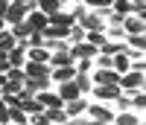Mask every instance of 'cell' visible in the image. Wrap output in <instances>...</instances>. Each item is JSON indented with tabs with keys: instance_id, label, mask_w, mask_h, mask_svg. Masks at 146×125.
I'll return each mask as SVG.
<instances>
[{
	"instance_id": "cell-13",
	"label": "cell",
	"mask_w": 146,
	"mask_h": 125,
	"mask_svg": "<svg viewBox=\"0 0 146 125\" xmlns=\"http://www.w3.org/2000/svg\"><path fill=\"white\" fill-rule=\"evenodd\" d=\"M23 76H29V79L50 76V67H47V64H35V61H27V64H23Z\"/></svg>"
},
{
	"instance_id": "cell-14",
	"label": "cell",
	"mask_w": 146,
	"mask_h": 125,
	"mask_svg": "<svg viewBox=\"0 0 146 125\" xmlns=\"http://www.w3.org/2000/svg\"><path fill=\"white\" fill-rule=\"evenodd\" d=\"M47 64H53V67H70L73 58H70V53H64V49H56V53L47 58Z\"/></svg>"
},
{
	"instance_id": "cell-20",
	"label": "cell",
	"mask_w": 146,
	"mask_h": 125,
	"mask_svg": "<svg viewBox=\"0 0 146 125\" xmlns=\"http://www.w3.org/2000/svg\"><path fill=\"white\" fill-rule=\"evenodd\" d=\"M96 49H100V55H117V53H123L126 47L123 44H114V41H102Z\"/></svg>"
},
{
	"instance_id": "cell-34",
	"label": "cell",
	"mask_w": 146,
	"mask_h": 125,
	"mask_svg": "<svg viewBox=\"0 0 146 125\" xmlns=\"http://www.w3.org/2000/svg\"><path fill=\"white\" fill-rule=\"evenodd\" d=\"M96 64H100V67H111V55H100Z\"/></svg>"
},
{
	"instance_id": "cell-9",
	"label": "cell",
	"mask_w": 146,
	"mask_h": 125,
	"mask_svg": "<svg viewBox=\"0 0 146 125\" xmlns=\"http://www.w3.org/2000/svg\"><path fill=\"white\" fill-rule=\"evenodd\" d=\"M85 111H88V102L79 96V99H70V102H64V114H67V119L70 116H82Z\"/></svg>"
},
{
	"instance_id": "cell-29",
	"label": "cell",
	"mask_w": 146,
	"mask_h": 125,
	"mask_svg": "<svg viewBox=\"0 0 146 125\" xmlns=\"http://www.w3.org/2000/svg\"><path fill=\"white\" fill-rule=\"evenodd\" d=\"M70 15H73V20H76V23H79V20H82V18H85V15H88V9H85V6H82V3H79V6H76V9H73V12H70Z\"/></svg>"
},
{
	"instance_id": "cell-32",
	"label": "cell",
	"mask_w": 146,
	"mask_h": 125,
	"mask_svg": "<svg viewBox=\"0 0 146 125\" xmlns=\"http://www.w3.org/2000/svg\"><path fill=\"white\" fill-rule=\"evenodd\" d=\"M143 105H146V102H143V93L137 90V96H135V99H131V108H137V111H140Z\"/></svg>"
},
{
	"instance_id": "cell-3",
	"label": "cell",
	"mask_w": 146,
	"mask_h": 125,
	"mask_svg": "<svg viewBox=\"0 0 146 125\" xmlns=\"http://www.w3.org/2000/svg\"><path fill=\"white\" fill-rule=\"evenodd\" d=\"M67 53H70V58H73V61H79V58H94L100 49H96L94 44H88V41H79V44H73Z\"/></svg>"
},
{
	"instance_id": "cell-40",
	"label": "cell",
	"mask_w": 146,
	"mask_h": 125,
	"mask_svg": "<svg viewBox=\"0 0 146 125\" xmlns=\"http://www.w3.org/2000/svg\"><path fill=\"white\" fill-rule=\"evenodd\" d=\"M79 3H82V0H79Z\"/></svg>"
},
{
	"instance_id": "cell-23",
	"label": "cell",
	"mask_w": 146,
	"mask_h": 125,
	"mask_svg": "<svg viewBox=\"0 0 146 125\" xmlns=\"http://www.w3.org/2000/svg\"><path fill=\"white\" fill-rule=\"evenodd\" d=\"M9 122L12 125H27V114L21 108H9Z\"/></svg>"
},
{
	"instance_id": "cell-17",
	"label": "cell",
	"mask_w": 146,
	"mask_h": 125,
	"mask_svg": "<svg viewBox=\"0 0 146 125\" xmlns=\"http://www.w3.org/2000/svg\"><path fill=\"white\" fill-rule=\"evenodd\" d=\"M44 116H47V122H67L64 105H56V108H44Z\"/></svg>"
},
{
	"instance_id": "cell-7",
	"label": "cell",
	"mask_w": 146,
	"mask_h": 125,
	"mask_svg": "<svg viewBox=\"0 0 146 125\" xmlns=\"http://www.w3.org/2000/svg\"><path fill=\"white\" fill-rule=\"evenodd\" d=\"M94 93L100 96L102 102H111V99H117L123 90H120V84H96V87H94Z\"/></svg>"
},
{
	"instance_id": "cell-37",
	"label": "cell",
	"mask_w": 146,
	"mask_h": 125,
	"mask_svg": "<svg viewBox=\"0 0 146 125\" xmlns=\"http://www.w3.org/2000/svg\"><path fill=\"white\" fill-rule=\"evenodd\" d=\"M3 29H6V20H3V18H0V32H3Z\"/></svg>"
},
{
	"instance_id": "cell-26",
	"label": "cell",
	"mask_w": 146,
	"mask_h": 125,
	"mask_svg": "<svg viewBox=\"0 0 146 125\" xmlns=\"http://www.w3.org/2000/svg\"><path fill=\"white\" fill-rule=\"evenodd\" d=\"M114 122H117V125H137V119L131 116L129 111H123V114H120V116H114Z\"/></svg>"
},
{
	"instance_id": "cell-11",
	"label": "cell",
	"mask_w": 146,
	"mask_h": 125,
	"mask_svg": "<svg viewBox=\"0 0 146 125\" xmlns=\"http://www.w3.org/2000/svg\"><path fill=\"white\" fill-rule=\"evenodd\" d=\"M6 64L9 67H23V64H27V49H23V47L9 49V53H6Z\"/></svg>"
},
{
	"instance_id": "cell-18",
	"label": "cell",
	"mask_w": 146,
	"mask_h": 125,
	"mask_svg": "<svg viewBox=\"0 0 146 125\" xmlns=\"http://www.w3.org/2000/svg\"><path fill=\"white\" fill-rule=\"evenodd\" d=\"M50 23H56V26H73L76 20H73V15H67V12L58 9V12H53V15H50Z\"/></svg>"
},
{
	"instance_id": "cell-1",
	"label": "cell",
	"mask_w": 146,
	"mask_h": 125,
	"mask_svg": "<svg viewBox=\"0 0 146 125\" xmlns=\"http://www.w3.org/2000/svg\"><path fill=\"white\" fill-rule=\"evenodd\" d=\"M120 90L123 93H137V90H143V73H135V70H129V73H123L120 76Z\"/></svg>"
},
{
	"instance_id": "cell-19",
	"label": "cell",
	"mask_w": 146,
	"mask_h": 125,
	"mask_svg": "<svg viewBox=\"0 0 146 125\" xmlns=\"http://www.w3.org/2000/svg\"><path fill=\"white\" fill-rule=\"evenodd\" d=\"M29 61H35V64H47V58H50V53H47L44 47H29Z\"/></svg>"
},
{
	"instance_id": "cell-5",
	"label": "cell",
	"mask_w": 146,
	"mask_h": 125,
	"mask_svg": "<svg viewBox=\"0 0 146 125\" xmlns=\"http://www.w3.org/2000/svg\"><path fill=\"white\" fill-rule=\"evenodd\" d=\"M85 114H88L94 122H114V114H111V111H108L105 105H88V111H85Z\"/></svg>"
},
{
	"instance_id": "cell-39",
	"label": "cell",
	"mask_w": 146,
	"mask_h": 125,
	"mask_svg": "<svg viewBox=\"0 0 146 125\" xmlns=\"http://www.w3.org/2000/svg\"><path fill=\"white\" fill-rule=\"evenodd\" d=\"M6 125H12V122H6Z\"/></svg>"
},
{
	"instance_id": "cell-2",
	"label": "cell",
	"mask_w": 146,
	"mask_h": 125,
	"mask_svg": "<svg viewBox=\"0 0 146 125\" xmlns=\"http://www.w3.org/2000/svg\"><path fill=\"white\" fill-rule=\"evenodd\" d=\"M27 26L32 29V32H41V29H47L50 26V15H44V12H38V9H32V12H27Z\"/></svg>"
},
{
	"instance_id": "cell-31",
	"label": "cell",
	"mask_w": 146,
	"mask_h": 125,
	"mask_svg": "<svg viewBox=\"0 0 146 125\" xmlns=\"http://www.w3.org/2000/svg\"><path fill=\"white\" fill-rule=\"evenodd\" d=\"M88 6H94V9H108V6H111V0H88Z\"/></svg>"
},
{
	"instance_id": "cell-38",
	"label": "cell",
	"mask_w": 146,
	"mask_h": 125,
	"mask_svg": "<svg viewBox=\"0 0 146 125\" xmlns=\"http://www.w3.org/2000/svg\"><path fill=\"white\" fill-rule=\"evenodd\" d=\"M129 3H143V0H129Z\"/></svg>"
},
{
	"instance_id": "cell-15",
	"label": "cell",
	"mask_w": 146,
	"mask_h": 125,
	"mask_svg": "<svg viewBox=\"0 0 146 125\" xmlns=\"http://www.w3.org/2000/svg\"><path fill=\"white\" fill-rule=\"evenodd\" d=\"M73 76H76L73 64H70V67H53V70H50V79H56L58 84H62V82H70Z\"/></svg>"
},
{
	"instance_id": "cell-16",
	"label": "cell",
	"mask_w": 146,
	"mask_h": 125,
	"mask_svg": "<svg viewBox=\"0 0 146 125\" xmlns=\"http://www.w3.org/2000/svg\"><path fill=\"white\" fill-rule=\"evenodd\" d=\"M129 53H117V55H111V70H117L120 76H123V73H129Z\"/></svg>"
},
{
	"instance_id": "cell-8",
	"label": "cell",
	"mask_w": 146,
	"mask_h": 125,
	"mask_svg": "<svg viewBox=\"0 0 146 125\" xmlns=\"http://www.w3.org/2000/svg\"><path fill=\"white\" fill-rule=\"evenodd\" d=\"M82 93H79V87H76V82H62L58 84V99H62V102H70V99H79Z\"/></svg>"
},
{
	"instance_id": "cell-6",
	"label": "cell",
	"mask_w": 146,
	"mask_h": 125,
	"mask_svg": "<svg viewBox=\"0 0 146 125\" xmlns=\"http://www.w3.org/2000/svg\"><path fill=\"white\" fill-rule=\"evenodd\" d=\"M120 26H123L126 35H143V26H146V23H143V18H137V15H126Z\"/></svg>"
},
{
	"instance_id": "cell-21",
	"label": "cell",
	"mask_w": 146,
	"mask_h": 125,
	"mask_svg": "<svg viewBox=\"0 0 146 125\" xmlns=\"http://www.w3.org/2000/svg\"><path fill=\"white\" fill-rule=\"evenodd\" d=\"M18 99H21V96H18ZM18 108L23 111V114H41V111H44L38 102H35V99H21V102H18Z\"/></svg>"
},
{
	"instance_id": "cell-10",
	"label": "cell",
	"mask_w": 146,
	"mask_h": 125,
	"mask_svg": "<svg viewBox=\"0 0 146 125\" xmlns=\"http://www.w3.org/2000/svg\"><path fill=\"white\" fill-rule=\"evenodd\" d=\"M94 82H96V84H117V82H120V73L111 70V67H100V73L94 76Z\"/></svg>"
},
{
	"instance_id": "cell-12",
	"label": "cell",
	"mask_w": 146,
	"mask_h": 125,
	"mask_svg": "<svg viewBox=\"0 0 146 125\" xmlns=\"http://www.w3.org/2000/svg\"><path fill=\"white\" fill-rule=\"evenodd\" d=\"M35 102H38L41 108H56V105H64L62 99H58V93H50V90H41V93H35Z\"/></svg>"
},
{
	"instance_id": "cell-33",
	"label": "cell",
	"mask_w": 146,
	"mask_h": 125,
	"mask_svg": "<svg viewBox=\"0 0 146 125\" xmlns=\"http://www.w3.org/2000/svg\"><path fill=\"white\" fill-rule=\"evenodd\" d=\"M9 3H21V6H27V9H29V12H32V9H35V0H9Z\"/></svg>"
},
{
	"instance_id": "cell-24",
	"label": "cell",
	"mask_w": 146,
	"mask_h": 125,
	"mask_svg": "<svg viewBox=\"0 0 146 125\" xmlns=\"http://www.w3.org/2000/svg\"><path fill=\"white\" fill-rule=\"evenodd\" d=\"M73 82H76V87H79V93H85V90H91L94 87V82L85 76V73H76V76H73Z\"/></svg>"
},
{
	"instance_id": "cell-27",
	"label": "cell",
	"mask_w": 146,
	"mask_h": 125,
	"mask_svg": "<svg viewBox=\"0 0 146 125\" xmlns=\"http://www.w3.org/2000/svg\"><path fill=\"white\" fill-rule=\"evenodd\" d=\"M85 41H88V44H94V47H100L105 38H102V32H85Z\"/></svg>"
},
{
	"instance_id": "cell-22",
	"label": "cell",
	"mask_w": 146,
	"mask_h": 125,
	"mask_svg": "<svg viewBox=\"0 0 146 125\" xmlns=\"http://www.w3.org/2000/svg\"><path fill=\"white\" fill-rule=\"evenodd\" d=\"M15 47H18L15 35H12L9 29H3V32H0V49H3V53H9V49H15Z\"/></svg>"
},
{
	"instance_id": "cell-25",
	"label": "cell",
	"mask_w": 146,
	"mask_h": 125,
	"mask_svg": "<svg viewBox=\"0 0 146 125\" xmlns=\"http://www.w3.org/2000/svg\"><path fill=\"white\" fill-rule=\"evenodd\" d=\"M67 38H70L73 44H79V41H85V29L79 26V23H73V26H70V32H67Z\"/></svg>"
},
{
	"instance_id": "cell-4",
	"label": "cell",
	"mask_w": 146,
	"mask_h": 125,
	"mask_svg": "<svg viewBox=\"0 0 146 125\" xmlns=\"http://www.w3.org/2000/svg\"><path fill=\"white\" fill-rule=\"evenodd\" d=\"M27 6H21V3H9V9H6V15H3V20L9 23V26H15V23H21L23 18H27Z\"/></svg>"
},
{
	"instance_id": "cell-28",
	"label": "cell",
	"mask_w": 146,
	"mask_h": 125,
	"mask_svg": "<svg viewBox=\"0 0 146 125\" xmlns=\"http://www.w3.org/2000/svg\"><path fill=\"white\" fill-rule=\"evenodd\" d=\"M129 44L135 47V49H143L146 47V38H143V35H129Z\"/></svg>"
},
{
	"instance_id": "cell-36",
	"label": "cell",
	"mask_w": 146,
	"mask_h": 125,
	"mask_svg": "<svg viewBox=\"0 0 146 125\" xmlns=\"http://www.w3.org/2000/svg\"><path fill=\"white\" fill-rule=\"evenodd\" d=\"M6 84V73H0V87H3Z\"/></svg>"
},
{
	"instance_id": "cell-30",
	"label": "cell",
	"mask_w": 146,
	"mask_h": 125,
	"mask_svg": "<svg viewBox=\"0 0 146 125\" xmlns=\"http://www.w3.org/2000/svg\"><path fill=\"white\" fill-rule=\"evenodd\" d=\"M9 122V108L3 105V99H0V125H6Z\"/></svg>"
},
{
	"instance_id": "cell-35",
	"label": "cell",
	"mask_w": 146,
	"mask_h": 125,
	"mask_svg": "<svg viewBox=\"0 0 146 125\" xmlns=\"http://www.w3.org/2000/svg\"><path fill=\"white\" fill-rule=\"evenodd\" d=\"M6 9H9V0H0V18L6 15Z\"/></svg>"
}]
</instances>
